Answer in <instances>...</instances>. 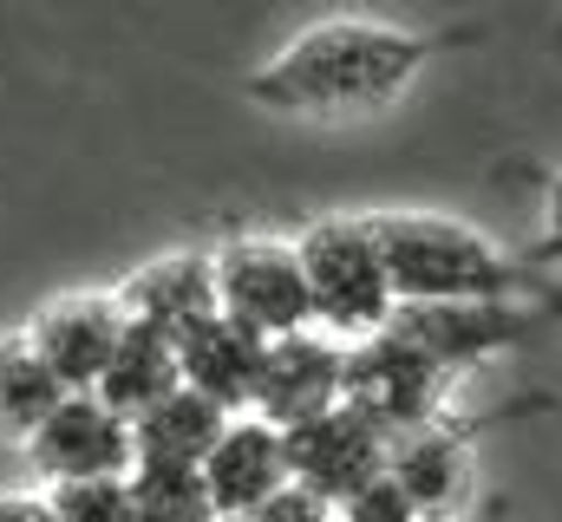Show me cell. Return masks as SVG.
I'll list each match as a JSON object with an SVG mask.
<instances>
[{"label":"cell","instance_id":"6da1fadb","mask_svg":"<svg viewBox=\"0 0 562 522\" xmlns=\"http://www.w3.org/2000/svg\"><path fill=\"white\" fill-rule=\"evenodd\" d=\"M458 39L464 33H413V26H386V20H321V26L294 33L281 53H269L243 79V92L262 112L314 118V125L380 118Z\"/></svg>","mask_w":562,"mask_h":522},{"label":"cell","instance_id":"5b68a950","mask_svg":"<svg viewBox=\"0 0 562 522\" xmlns=\"http://www.w3.org/2000/svg\"><path fill=\"white\" fill-rule=\"evenodd\" d=\"M445 392L451 373L431 366L419 347L393 340L386 327L373 340H353L347 347V366H340V405H353L367 424H380L386 438L400 431H419L431 418H445Z\"/></svg>","mask_w":562,"mask_h":522},{"label":"cell","instance_id":"e0dca14e","mask_svg":"<svg viewBox=\"0 0 562 522\" xmlns=\"http://www.w3.org/2000/svg\"><path fill=\"white\" fill-rule=\"evenodd\" d=\"M59 398H66V386H59L53 366L33 353L26 327H20V333H0V431L26 444V438L53 418Z\"/></svg>","mask_w":562,"mask_h":522},{"label":"cell","instance_id":"7c38bea8","mask_svg":"<svg viewBox=\"0 0 562 522\" xmlns=\"http://www.w3.org/2000/svg\"><path fill=\"white\" fill-rule=\"evenodd\" d=\"M471 444H477V424H451V411H445V418H431L419 431L393 438L386 477L406 490V503L425 522H438L451 517L464 503V490H471Z\"/></svg>","mask_w":562,"mask_h":522},{"label":"cell","instance_id":"3957f363","mask_svg":"<svg viewBox=\"0 0 562 522\" xmlns=\"http://www.w3.org/2000/svg\"><path fill=\"white\" fill-rule=\"evenodd\" d=\"M294 261H301V281H307V314L314 327H327V340H373L400 294L386 281V261L373 249L367 223L360 216H321L294 236Z\"/></svg>","mask_w":562,"mask_h":522},{"label":"cell","instance_id":"5bb4252c","mask_svg":"<svg viewBox=\"0 0 562 522\" xmlns=\"http://www.w3.org/2000/svg\"><path fill=\"white\" fill-rule=\"evenodd\" d=\"M125 320H144L170 340H183L190 327H203L216 314V268L210 256H157L119 287Z\"/></svg>","mask_w":562,"mask_h":522},{"label":"cell","instance_id":"52a82bcc","mask_svg":"<svg viewBox=\"0 0 562 522\" xmlns=\"http://www.w3.org/2000/svg\"><path fill=\"white\" fill-rule=\"evenodd\" d=\"M281 451H288V484H301L307 497H321L327 510H340L353 490H367L373 477H386L393 438L380 424H367L353 405H334V411L281 431Z\"/></svg>","mask_w":562,"mask_h":522},{"label":"cell","instance_id":"30bf717a","mask_svg":"<svg viewBox=\"0 0 562 522\" xmlns=\"http://www.w3.org/2000/svg\"><path fill=\"white\" fill-rule=\"evenodd\" d=\"M340 366H347V347L301 327V333H281L269 340V360H262V386H256V418L276 424V431H294L321 411L340 405Z\"/></svg>","mask_w":562,"mask_h":522},{"label":"cell","instance_id":"8fae6325","mask_svg":"<svg viewBox=\"0 0 562 522\" xmlns=\"http://www.w3.org/2000/svg\"><path fill=\"white\" fill-rule=\"evenodd\" d=\"M196 470H203V484H210V510H216V522H249L281 484H288L281 431L262 424L256 411H236Z\"/></svg>","mask_w":562,"mask_h":522},{"label":"cell","instance_id":"ffe728a7","mask_svg":"<svg viewBox=\"0 0 562 522\" xmlns=\"http://www.w3.org/2000/svg\"><path fill=\"white\" fill-rule=\"evenodd\" d=\"M340 522H425L413 503H406V490L393 484V477H373L367 490H353L340 510H334Z\"/></svg>","mask_w":562,"mask_h":522},{"label":"cell","instance_id":"4fadbf2b","mask_svg":"<svg viewBox=\"0 0 562 522\" xmlns=\"http://www.w3.org/2000/svg\"><path fill=\"white\" fill-rule=\"evenodd\" d=\"M262 360H269V340L236 327L229 314H210L203 327H190L177 340V366H183V386L203 392L210 405H223L229 418L256 405V386H262Z\"/></svg>","mask_w":562,"mask_h":522},{"label":"cell","instance_id":"cb8c5ba5","mask_svg":"<svg viewBox=\"0 0 562 522\" xmlns=\"http://www.w3.org/2000/svg\"><path fill=\"white\" fill-rule=\"evenodd\" d=\"M327 522H340V517H327Z\"/></svg>","mask_w":562,"mask_h":522},{"label":"cell","instance_id":"44dd1931","mask_svg":"<svg viewBox=\"0 0 562 522\" xmlns=\"http://www.w3.org/2000/svg\"><path fill=\"white\" fill-rule=\"evenodd\" d=\"M327 517H334V510H327L321 497H307L301 484H281V490H276V497H269V503H262L249 522H327Z\"/></svg>","mask_w":562,"mask_h":522},{"label":"cell","instance_id":"8992f818","mask_svg":"<svg viewBox=\"0 0 562 522\" xmlns=\"http://www.w3.org/2000/svg\"><path fill=\"white\" fill-rule=\"evenodd\" d=\"M210 268H216V314H229L236 327H249V333H262V340H281V333L314 327L294 242H276V236H229V242L210 256Z\"/></svg>","mask_w":562,"mask_h":522},{"label":"cell","instance_id":"9a60e30c","mask_svg":"<svg viewBox=\"0 0 562 522\" xmlns=\"http://www.w3.org/2000/svg\"><path fill=\"white\" fill-rule=\"evenodd\" d=\"M177 386H183L177 340H170V333H157V327H144V320H125V340H119V353H112L105 379H99L92 392H99L119 418H138V411H150L157 398H170Z\"/></svg>","mask_w":562,"mask_h":522},{"label":"cell","instance_id":"ba28073f","mask_svg":"<svg viewBox=\"0 0 562 522\" xmlns=\"http://www.w3.org/2000/svg\"><path fill=\"white\" fill-rule=\"evenodd\" d=\"M40 484H86V477H125L138 464L132 418H119L99 392H66L53 418L20 444Z\"/></svg>","mask_w":562,"mask_h":522},{"label":"cell","instance_id":"277c9868","mask_svg":"<svg viewBox=\"0 0 562 522\" xmlns=\"http://www.w3.org/2000/svg\"><path fill=\"white\" fill-rule=\"evenodd\" d=\"M537 327H543V307H530V300H400L386 320L393 340L419 347L451 379L524 347Z\"/></svg>","mask_w":562,"mask_h":522},{"label":"cell","instance_id":"7a4b0ae2","mask_svg":"<svg viewBox=\"0 0 562 522\" xmlns=\"http://www.w3.org/2000/svg\"><path fill=\"white\" fill-rule=\"evenodd\" d=\"M360 223L400 300H530V307L550 300L530 261L504 256L471 223L425 216V209H367Z\"/></svg>","mask_w":562,"mask_h":522},{"label":"cell","instance_id":"603a6c76","mask_svg":"<svg viewBox=\"0 0 562 522\" xmlns=\"http://www.w3.org/2000/svg\"><path fill=\"white\" fill-rule=\"evenodd\" d=\"M0 522H59V517H53L46 490H7L0 497Z\"/></svg>","mask_w":562,"mask_h":522},{"label":"cell","instance_id":"9c48e42d","mask_svg":"<svg viewBox=\"0 0 562 522\" xmlns=\"http://www.w3.org/2000/svg\"><path fill=\"white\" fill-rule=\"evenodd\" d=\"M26 340L66 392H92L125 340V307L119 294H59L26 320Z\"/></svg>","mask_w":562,"mask_h":522},{"label":"cell","instance_id":"ac0fdd59","mask_svg":"<svg viewBox=\"0 0 562 522\" xmlns=\"http://www.w3.org/2000/svg\"><path fill=\"white\" fill-rule=\"evenodd\" d=\"M125 490H132L138 522H216L210 484H203L196 464H132Z\"/></svg>","mask_w":562,"mask_h":522},{"label":"cell","instance_id":"7402d4cb","mask_svg":"<svg viewBox=\"0 0 562 522\" xmlns=\"http://www.w3.org/2000/svg\"><path fill=\"white\" fill-rule=\"evenodd\" d=\"M537 261H562V170L543 177V242H537Z\"/></svg>","mask_w":562,"mask_h":522},{"label":"cell","instance_id":"d6986e66","mask_svg":"<svg viewBox=\"0 0 562 522\" xmlns=\"http://www.w3.org/2000/svg\"><path fill=\"white\" fill-rule=\"evenodd\" d=\"M46 503L59 522H138L125 477H86V484H46Z\"/></svg>","mask_w":562,"mask_h":522},{"label":"cell","instance_id":"2e32d148","mask_svg":"<svg viewBox=\"0 0 562 522\" xmlns=\"http://www.w3.org/2000/svg\"><path fill=\"white\" fill-rule=\"evenodd\" d=\"M229 411L210 405L203 392L177 386L170 398H157L150 411L132 418V444H138V464H203L210 444L223 438Z\"/></svg>","mask_w":562,"mask_h":522}]
</instances>
